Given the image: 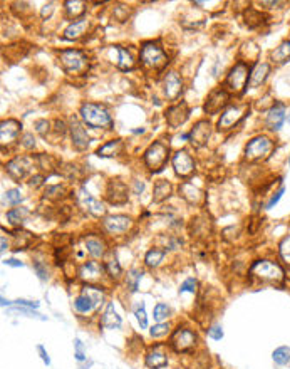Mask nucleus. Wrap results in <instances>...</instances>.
<instances>
[{
    "instance_id": "obj_5",
    "label": "nucleus",
    "mask_w": 290,
    "mask_h": 369,
    "mask_svg": "<svg viewBox=\"0 0 290 369\" xmlns=\"http://www.w3.org/2000/svg\"><path fill=\"white\" fill-rule=\"evenodd\" d=\"M61 64L67 74H82L87 69V57L77 49L61 50Z\"/></svg>"
},
{
    "instance_id": "obj_51",
    "label": "nucleus",
    "mask_w": 290,
    "mask_h": 369,
    "mask_svg": "<svg viewBox=\"0 0 290 369\" xmlns=\"http://www.w3.org/2000/svg\"><path fill=\"white\" fill-rule=\"evenodd\" d=\"M42 183H44V177H42V175H34V177L30 178V182H29V184H30L32 188H39Z\"/></svg>"
},
{
    "instance_id": "obj_40",
    "label": "nucleus",
    "mask_w": 290,
    "mask_h": 369,
    "mask_svg": "<svg viewBox=\"0 0 290 369\" xmlns=\"http://www.w3.org/2000/svg\"><path fill=\"white\" fill-rule=\"evenodd\" d=\"M169 314H171V309H169L168 304L159 302V304H156V306H154V311H153L154 321L163 322L164 319H168V317H169Z\"/></svg>"
},
{
    "instance_id": "obj_4",
    "label": "nucleus",
    "mask_w": 290,
    "mask_h": 369,
    "mask_svg": "<svg viewBox=\"0 0 290 369\" xmlns=\"http://www.w3.org/2000/svg\"><path fill=\"white\" fill-rule=\"evenodd\" d=\"M252 275H255L257 279L264 280V282H275L280 284L284 280V270L280 269L277 264L269 260H259L252 265Z\"/></svg>"
},
{
    "instance_id": "obj_46",
    "label": "nucleus",
    "mask_w": 290,
    "mask_h": 369,
    "mask_svg": "<svg viewBox=\"0 0 290 369\" xmlns=\"http://www.w3.org/2000/svg\"><path fill=\"white\" fill-rule=\"evenodd\" d=\"M208 336L211 339H215V341H220L223 338V329H222V326L220 324H215V326H211L210 329H208Z\"/></svg>"
},
{
    "instance_id": "obj_29",
    "label": "nucleus",
    "mask_w": 290,
    "mask_h": 369,
    "mask_svg": "<svg viewBox=\"0 0 290 369\" xmlns=\"http://www.w3.org/2000/svg\"><path fill=\"white\" fill-rule=\"evenodd\" d=\"M171 183H168L166 180H159L154 184V201H163L171 195Z\"/></svg>"
},
{
    "instance_id": "obj_18",
    "label": "nucleus",
    "mask_w": 290,
    "mask_h": 369,
    "mask_svg": "<svg viewBox=\"0 0 290 369\" xmlns=\"http://www.w3.org/2000/svg\"><path fill=\"white\" fill-rule=\"evenodd\" d=\"M243 118V109L238 108V106H230L222 113V118L218 121V129H230L233 128L240 119Z\"/></svg>"
},
{
    "instance_id": "obj_2",
    "label": "nucleus",
    "mask_w": 290,
    "mask_h": 369,
    "mask_svg": "<svg viewBox=\"0 0 290 369\" xmlns=\"http://www.w3.org/2000/svg\"><path fill=\"white\" fill-rule=\"evenodd\" d=\"M168 156H169V146H166L161 141H154L145 151L143 160H145L146 166H148L151 172H161L168 163Z\"/></svg>"
},
{
    "instance_id": "obj_16",
    "label": "nucleus",
    "mask_w": 290,
    "mask_h": 369,
    "mask_svg": "<svg viewBox=\"0 0 290 369\" xmlns=\"http://www.w3.org/2000/svg\"><path fill=\"white\" fill-rule=\"evenodd\" d=\"M5 168L13 180H22L30 170V160L25 158V156H17V158L8 161Z\"/></svg>"
},
{
    "instance_id": "obj_14",
    "label": "nucleus",
    "mask_w": 290,
    "mask_h": 369,
    "mask_svg": "<svg viewBox=\"0 0 290 369\" xmlns=\"http://www.w3.org/2000/svg\"><path fill=\"white\" fill-rule=\"evenodd\" d=\"M163 87H164V96H166L169 101H176L183 91V81H181V77L178 76V72H174V71L168 72L166 77H164Z\"/></svg>"
},
{
    "instance_id": "obj_19",
    "label": "nucleus",
    "mask_w": 290,
    "mask_h": 369,
    "mask_svg": "<svg viewBox=\"0 0 290 369\" xmlns=\"http://www.w3.org/2000/svg\"><path fill=\"white\" fill-rule=\"evenodd\" d=\"M22 129V124L15 119H7V121H2L0 124V140H2V145L5 143H12L19 136Z\"/></svg>"
},
{
    "instance_id": "obj_17",
    "label": "nucleus",
    "mask_w": 290,
    "mask_h": 369,
    "mask_svg": "<svg viewBox=\"0 0 290 369\" xmlns=\"http://www.w3.org/2000/svg\"><path fill=\"white\" fill-rule=\"evenodd\" d=\"M285 121V108L282 103H277L270 108V111L267 113L265 118V126L270 129V131H279L282 128V124Z\"/></svg>"
},
{
    "instance_id": "obj_52",
    "label": "nucleus",
    "mask_w": 290,
    "mask_h": 369,
    "mask_svg": "<svg viewBox=\"0 0 290 369\" xmlns=\"http://www.w3.org/2000/svg\"><path fill=\"white\" fill-rule=\"evenodd\" d=\"M22 145H24L25 148H34V146H35L34 136H32L30 133H27V135H24V138H22Z\"/></svg>"
},
{
    "instance_id": "obj_42",
    "label": "nucleus",
    "mask_w": 290,
    "mask_h": 369,
    "mask_svg": "<svg viewBox=\"0 0 290 369\" xmlns=\"http://www.w3.org/2000/svg\"><path fill=\"white\" fill-rule=\"evenodd\" d=\"M169 331V326L166 324V322H158V324H154L153 327H151V336L153 338H161V336H166Z\"/></svg>"
},
{
    "instance_id": "obj_9",
    "label": "nucleus",
    "mask_w": 290,
    "mask_h": 369,
    "mask_svg": "<svg viewBox=\"0 0 290 369\" xmlns=\"http://www.w3.org/2000/svg\"><path fill=\"white\" fill-rule=\"evenodd\" d=\"M228 99H230L228 92L222 89V87L211 91L210 96L206 98V103H205V113H208V114L220 113V111L228 104Z\"/></svg>"
},
{
    "instance_id": "obj_8",
    "label": "nucleus",
    "mask_w": 290,
    "mask_h": 369,
    "mask_svg": "<svg viewBox=\"0 0 290 369\" xmlns=\"http://www.w3.org/2000/svg\"><path fill=\"white\" fill-rule=\"evenodd\" d=\"M196 344V334L186 327H178L171 336V346L178 353H188L195 348Z\"/></svg>"
},
{
    "instance_id": "obj_30",
    "label": "nucleus",
    "mask_w": 290,
    "mask_h": 369,
    "mask_svg": "<svg viewBox=\"0 0 290 369\" xmlns=\"http://www.w3.org/2000/svg\"><path fill=\"white\" fill-rule=\"evenodd\" d=\"M116 52L119 54V61H118V66L119 69H123V71H130V69H133V66H135V62H133V55L128 49L121 47V45H118Z\"/></svg>"
},
{
    "instance_id": "obj_7",
    "label": "nucleus",
    "mask_w": 290,
    "mask_h": 369,
    "mask_svg": "<svg viewBox=\"0 0 290 369\" xmlns=\"http://www.w3.org/2000/svg\"><path fill=\"white\" fill-rule=\"evenodd\" d=\"M274 148V143H272L270 138L267 136H257L253 138L252 141H248V145L245 146V158L247 160H262L264 156H267Z\"/></svg>"
},
{
    "instance_id": "obj_34",
    "label": "nucleus",
    "mask_w": 290,
    "mask_h": 369,
    "mask_svg": "<svg viewBox=\"0 0 290 369\" xmlns=\"http://www.w3.org/2000/svg\"><path fill=\"white\" fill-rule=\"evenodd\" d=\"M166 252L159 250V248H151V250L145 255V264L148 267H158L161 262H163Z\"/></svg>"
},
{
    "instance_id": "obj_55",
    "label": "nucleus",
    "mask_w": 290,
    "mask_h": 369,
    "mask_svg": "<svg viewBox=\"0 0 290 369\" xmlns=\"http://www.w3.org/2000/svg\"><path fill=\"white\" fill-rule=\"evenodd\" d=\"M54 12V3H47V5H44V8H42V18H45V17H50V13Z\"/></svg>"
},
{
    "instance_id": "obj_12",
    "label": "nucleus",
    "mask_w": 290,
    "mask_h": 369,
    "mask_svg": "<svg viewBox=\"0 0 290 369\" xmlns=\"http://www.w3.org/2000/svg\"><path fill=\"white\" fill-rule=\"evenodd\" d=\"M106 198L111 205H124L128 201V188L126 184L119 180H113L108 184V190H106Z\"/></svg>"
},
{
    "instance_id": "obj_31",
    "label": "nucleus",
    "mask_w": 290,
    "mask_h": 369,
    "mask_svg": "<svg viewBox=\"0 0 290 369\" xmlns=\"http://www.w3.org/2000/svg\"><path fill=\"white\" fill-rule=\"evenodd\" d=\"M74 307L77 312L81 314H87V312H93L96 309V304L91 301V297H87L86 294H81L79 297L74 301Z\"/></svg>"
},
{
    "instance_id": "obj_54",
    "label": "nucleus",
    "mask_w": 290,
    "mask_h": 369,
    "mask_svg": "<svg viewBox=\"0 0 290 369\" xmlns=\"http://www.w3.org/2000/svg\"><path fill=\"white\" fill-rule=\"evenodd\" d=\"M37 351L40 353V358H42V361L49 366V364H50V358H49V354H47V351H45V348H44L42 344H39L37 346Z\"/></svg>"
},
{
    "instance_id": "obj_44",
    "label": "nucleus",
    "mask_w": 290,
    "mask_h": 369,
    "mask_svg": "<svg viewBox=\"0 0 290 369\" xmlns=\"http://www.w3.org/2000/svg\"><path fill=\"white\" fill-rule=\"evenodd\" d=\"M106 270H108V274L111 275V277H114V279H118V277L121 275V267H119L116 258H113L111 262H108V265H106Z\"/></svg>"
},
{
    "instance_id": "obj_24",
    "label": "nucleus",
    "mask_w": 290,
    "mask_h": 369,
    "mask_svg": "<svg viewBox=\"0 0 290 369\" xmlns=\"http://www.w3.org/2000/svg\"><path fill=\"white\" fill-rule=\"evenodd\" d=\"M101 324H103L106 329H118V327H121L123 319H121V316H118L116 311H114L113 304H108L103 317H101Z\"/></svg>"
},
{
    "instance_id": "obj_21",
    "label": "nucleus",
    "mask_w": 290,
    "mask_h": 369,
    "mask_svg": "<svg viewBox=\"0 0 290 369\" xmlns=\"http://www.w3.org/2000/svg\"><path fill=\"white\" fill-rule=\"evenodd\" d=\"M270 72V66L267 62H260L257 64L255 67L252 69L250 72V79H248V86L250 87H259L265 82V79L269 77Z\"/></svg>"
},
{
    "instance_id": "obj_1",
    "label": "nucleus",
    "mask_w": 290,
    "mask_h": 369,
    "mask_svg": "<svg viewBox=\"0 0 290 369\" xmlns=\"http://www.w3.org/2000/svg\"><path fill=\"white\" fill-rule=\"evenodd\" d=\"M79 114H81L82 123L87 124L89 128L109 129L113 126L111 114L108 113V109H106L104 106H99L94 103H84L81 106Z\"/></svg>"
},
{
    "instance_id": "obj_41",
    "label": "nucleus",
    "mask_w": 290,
    "mask_h": 369,
    "mask_svg": "<svg viewBox=\"0 0 290 369\" xmlns=\"http://www.w3.org/2000/svg\"><path fill=\"white\" fill-rule=\"evenodd\" d=\"M3 200H5L8 205H19V203L24 200V196H22L20 190H8Z\"/></svg>"
},
{
    "instance_id": "obj_25",
    "label": "nucleus",
    "mask_w": 290,
    "mask_h": 369,
    "mask_svg": "<svg viewBox=\"0 0 290 369\" xmlns=\"http://www.w3.org/2000/svg\"><path fill=\"white\" fill-rule=\"evenodd\" d=\"M123 150V141L121 140H111L108 143H104L103 146L98 148V151H96V155L99 156V158H113V156L119 155V151Z\"/></svg>"
},
{
    "instance_id": "obj_38",
    "label": "nucleus",
    "mask_w": 290,
    "mask_h": 369,
    "mask_svg": "<svg viewBox=\"0 0 290 369\" xmlns=\"http://www.w3.org/2000/svg\"><path fill=\"white\" fill-rule=\"evenodd\" d=\"M133 312H135L136 316V321L138 324H140L141 329H146L148 327V316H146V309H145V302H140L136 304L135 309H133Z\"/></svg>"
},
{
    "instance_id": "obj_53",
    "label": "nucleus",
    "mask_w": 290,
    "mask_h": 369,
    "mask_svg": "<svg viewBox=\"0 0 290 369\" xmlns=\"http://www.w3.org/2000/svg\"><path fill=\"white\" fill-rule=\"evenodd\" d=\"M35 128H37V131L40 133V135H45V131H49V121L40 119V121L35 123Z\"/></svg>"
},
{
    "instance_id": "obj_60",
    "label": "nucleus",
    "mask_w": 290,
    "mask_h": 369,
    "mask_svg": "<svg viewBox=\"0 0 290 369\" xmlns=\"http://www.w3.org/2000/svg\"><path fill=\"white\" fill-rule=\"evenodd\" d=\"M289 124H290V114H289Z\"/></svg>"
},
{
    "instance_id": "obj_32",
    "label": "nucleus",
    "mask_w": 290,
    "mask_h": 369,
    "mask_svg": "<svg viewBox=\"0 0 290 369\" xmlns=\"http://www.w3.org/2000/svg\"><path fill=\"white\" fill-rule=\"evenodd\" d=\"M64 5H66V13L71 18L81 17L82 13H84V10H86L84 2H79V0H67Z\"/></svg>"
},
{
    "instance_id": "obj_48",
    "label": "nucleus",
    "mask_w": 290,
    "mask_h": 369,
    "mask_svg": "<svg viewBox=\"0 0 290 369\" xmlns=\"http://www.w3.org/2000/svg\"><path fill=\"white\" fill-rule=\"evenodd\" d=\"M34 270H35V274L39 275V279L40 280H47V269L42 265V262H34Z\"/></svg>"
},
{
    "instance_id": "obj_58",
    "label": "nucleus",
    "mask_w": 290,
    "mask_h": 369,
    "mask_svg": "<svg viewBox=\"0 0 290 369\" xmlns=\"http://www.w3.org/2000/svg\"><path fill=\"white\" fill-rule=\"evenodd\" d=\"M0 243H2V248H0V252H2V253H5V250H8V243H7L5 237H2V238H0Z\"/></svg>"
},
{
    "instance_id": "obj_45",
    "label": "nucleus",
    "mask_w": 290,
    "mask_h": 369,
    "mask_svg": "<svg viewBox=\"0 0 290 369\" xmlns=\"http://www.w3.org/2000/svg\"><path fill=\"white\" fill-rule=\"evenodd\" d=\"M280 255H282L285 260H290V235L284 238V242L280 243Z\"/></svg>"
},
{
    "instance_id": "obj_39",
    "label": "nucleus",
    "mask_w": 290,
    "mask_h": 369,
    "mask_svg": "<svg viewBox=\"0 0 290 369\" xmlns=\"http://www.w3.org/2000/svg\"><path fill=\"white\" fill-rule=\"evenodd\" d=\"M143 277V272L138 270V269H133L128 272V277H126V284H128V289L131 290V292H136L138 290V284H140Z\"/></svg>"
},
{
    "instance_id": "obj_35",
    "label": "nucleus",
    "mask_w": 290,
    "mask_h": 369,
    "mask_svg": "<svg viewBox=\"0 0 290 369\" xmlns=\"http://www.w3.org/2000/svg\"><path fill=\"white\" fill-rule=\"evenodd\" d=\"M82 294H86L87 297H91V301L96 304V307L101 306L104 301V294L103 290L99 287H93V285H84V289H82Z\"/></svg>"
},
{
    "instance_id": "obj_37",
    "label": "nucleus",
    "mask_w": 290,
    "mask_h": 369,
    "mask_svg": "<svg viewBox=\"0 0 290 369\" xmlns=\"http://www.w3.org/2000/svg\"><path fill=\"white\" fill-rule=\"evenodd\" d=\"M272 358H274V361L277 364H280V366L289 364L290 363V348H287V346H280V348H277L274 351Z\"/></svg>"
},
{
    "instance_id": "obj_15",
    "label": "nucleus",
    "mask_w": 290,
    "mask_h": 369,
    "mask_svg": "<svg viewBox=\"0 0 290 369\" xmlns=\"http://www.w3.org/2000/svg\"><path fill=\"white\" fill-rule=\"evenodd\" d=\"M71 136H72V145H74L76 150L84 151L89 146V136H87L86 129L82 128V124L77 121L76 118L71 119Z\"/></svg>"
},
{
    "instance_id": "obj_26",
    "label": "nucleus",
    "mask_w": 290,
    "mask_h": 369,
    "mask_svg": "<svg viewBox=\"0 0 290 369\" xmlns=\"http://www.w3.org/2000/svg\"><path fill=\"white\" fill-rule=\"evenodd\" d=\"M168 364V358L164 353H161L159 349H153L146 354V366H149L151 369H161Z\"/></svg>"
},
{
    "instance_id": "obj_33",
    "label": "nucleus",
    "mask_w": 290,
    "mask_h": 369,
    "mask_svg": "<svg viewBox=\"0 0 290 369\" xmlns=\"http://www.w3.org/2000/svg\"><path fill=\"white\" fill-rule=\"evenodd\" d=\"M86 248L94 258H99L104 255V243L98 238H93V237L86 238Z\"/></svg>"
},
{
    "instance_id": "obj_43",
    "label": "nucleus",
    "mask_w": 290,
    "mask_h": 369,
    "mask_svg": "<svg viewBox=\"0 0 290 369\" xmlns=\"http://www.w3.org/2000/svg\"><path fill=\"white\" fill-rule=\"evenodd\" d=\"M196 287H198L196 279H186L185 282L181 284V287H179V294H183V292H191V294H195V292H196Z\"/></svg>"
},
{
    "instance_id": "obj_3",
    "label": "nucleus",
    "mask_w": 290,
    "mask_h": 369,
    "mask_svg": "<svg viewBox=\"0 0 290 369\" xmlns=\"http://www.w3.org/2000/svg\"><path fill=\"white\" fill-rule=\"evenodd\" d=\"M140 61L145 67H151V69H161L166 66L168 57L164 54V50L159 47L158 44L154 42H145L141 45V52H140Z\"/></svg>"
},
{
    "instance_id": "obj_13",
    "label": "nucleus",
    "mask_w": 290,
    "mask_h": 369,
    "mask_svg": "<svg viewBox=\"0 0 290 369\" xmlns=\"http://www.w3.org/2000/svg\"><path fill=\"white\" fill-rule=\"evenodd\" d=\"M166 123L171 128H179L181 124H185V121L190 116V108L185 103H179L171 106L169 109H166Z\"/></svg>"
},
{
    "instance_id": "obj_57",
    "label": "nucleus",
    "mask_w": 290,
    "mask_h": 369,
    "mask_svg": "<svg viewBox=\"0 0 290 369\" xmlns=\"http://www.w3.org/2000/svg\"><path fill=\"white\" fill-rule=\"evenodd\" d=\"M143 190H145V183H143V182H136L135 183V193H136V195H140Z\"/></svg>"
},
{
    "instance_id": "obj_47",
    "label": "nucleus",
    "mask_w": 290,
    "mask_h": 369,
    "mask_svg": "<svg viewBox=\"0 0 290 369\" xmlns=\"http://www.w3.org/2000/svg\"><path fill=\"white\" fill-rule=\"evenodd\" d=\"M74 346H76V359L77 361H84L86 359L84 344L81 343V339H74Z\"/></svg>"
},
{
    "instance_id": "obj_10",
    "label": "nucleus",
    "mask_w": 290,
    "mask_h": 369,
    "mask_svg": "<svg viewBox=\"0 0 290 369\" xmlns=\"http://www.w3.org/2000/svg\"><path fill=\"white\" fill-rule=\"evenodd\" d=\"M210 135H211V124L210 121L203 119V121H198L195 126H193L190 135H188V140H190L193 146L201 148L210 140Z\"/></svg>"
},
{
    "instance_id": "obj_28",
    "label": "nucleus",
    "mask_w": 290,
    "mask_h": 369,
    "mask_svg": "<svg viewBox=\"0 0 290 369\" xmlns=\"http://www.w3.org/2000/svg\"><path fill=\"white\" fill-rule=\"evenodd\" d=\"M101 272H103V267H101L98 262H86L84 265L81 267V277L86 280H94L98 279L101 275Z\"/></svg>"
},
{
    "instance_id": "obj_61",
    "label": "nucleus",
    "mask_w": 290,
    "mask_h": 369,
    "mask_svg": "<svg viewBox=\"0 0 290 369\" xmlns=\"http://www.w3.org/2000/svg\"><path fill=\"white\" fill-rule=\"evenodd\" d=\"M289 165H290V156H289Z\"/></svg>"
},
{
    "instance_id": "obj_22",
    "label": "nucleus",
    "mask_w": 290,
    "mask_h": 369,
    "mask_svg": "<svg viewBox=\"0 0 290 369\" xmlns=\"http://www.w3.org/2000/svg\"><path fill=\"white\" fill-rule=\"evenodd\" d=\"M87 27H89V22H87L86 18H77V20H74L66 30H64V39L66 40H77L79 37L86 34Z\"/></svg>"
},
{
    "instance_id": "obj_23",
    "label": "nucleus",
    "mask_w": 290,
    "mask_h": 369,
    "mask_svg": "<svg viewBox=\"0 0 290 369\" xmlns=\"http://www.w3.org/2000/svg\"><path fill=\"white\" fill-rule=\"evenodd\" d=\"M81 201L84 203L86 205V208H87V211H89L91 215H94V216H103L104 213H106V208L103 206V203L101 201H98L96 198H93L89 195V193H86V190L82 188L81 190Z\"/></svg>"
},
{
    "instance_id": "obj_11",
    "label": "nucleus",
    "mask_w": 290,
    "mask_h": 369,
    "mask_svg": "<svg viewBox=\"0 0 290 369\" xmlns=\"http://www.w3.org/2000/svg\"><path fill=\"white\" fill-rule=\"evenodd\" d=\"M173 168L178 177L185 178L188 175L193 173V170H195V161H193L191 156L188 155V151L179 150L178 153H174L173 156Z\"/></svg>"
},
{
    "instance_id": "obj_36",
    "label": "nucleus",
    "mask_w": 290,
    "mask_h": 369,
    "mask_svg": "<svg viewBox=\"0 0 290 369\" xmlns=\"http://www.w3.org/2000/svg\"><path fill=\"white\" fill-rule=\"evenodd\" d=\"M27 216H29V210L27 208H13L10 211H7V220L10 221L12 225H20Z\"/></svg>"
},
{
    "instance_id": "obj_6",
    "label": "nucleus",
    "mask_w": 290,
    "mask_h": 369,
    "mask_svg": "<svg viewBox=\"0 0 290 369\" xmlns=\"http://www.w3.org/2000/svg\"><path fill=\"white\" fill-rule=\"evenodd\" d=\"M250 71L245 62H237L232 67V71L227 76V86L235 92H245L248 87V79H250Z\"/></svg>"
},
{
    "instance_id": "obj_56",
    "label": "nucleus",
    "mask_w": 290,
    "mask_h": 369,
    "mask_svg": "<svg viewBox=\"0 0 290 369\" xmlns=\"http://www.w3.org/2000/svg\"><path fill=\"white\" fill-rule=\"evenodd\" d=\"M5 265H10V267H24L20 260H15V258H7L5 262H3Z\"/></svg>"
},
{
    "instance_id": "obj_27",
    "label": "nucleus",
    "mask_w": 290,
    "mask_h": 369,
    "mask_svg": "<svg viewBox=\"0 0 290 369\" xmlns=\"http://www.w3.org/2000/svg\"><path fill=\"white\" fill-rule=\"evenodd\" d=\"M270 57H272V61L277 62V64L287 62L290 59V40H284V42L280 44L277 49L272 50Z\"/></svg>"
},
{
    "instance_id": "obj_20",
    "label": "nucleus",
    "mask_w": 290,
    "mask_h": 369,
    "mask_svg": "<svg viewBox=\"0 0 290 369\" xmlns=\"http://www.w3.org/2000/svg\"><path fill=\"white\" fill-rule=\"evenodd\" d=\"M131 227V218L124 215H113L104 220V228L111 233H123Z\"/></svg>"
},
{
    "instance_id": "obj_59",
    "label": "nucleus",
    "mask_w": 290,
    "mask_h": 369,
    "mask_svg": "<svg viewBox=\"0 0 290 369\" xmlns=\"http://www.w3.org/2000/svg\"><path fill=\"white\" fill-rule=\"evenodd\" d=\"M10 304H12L10 301H7L5 297H2V306H3V307H5V306H10Z\"/></svg>"
},
{
    "instance_id": "obj_49",
    "label": "nucleus",
    "mask_w": 290,
    "mask_h": 369,
    "mask_svg": "<svg viewBox=\"0 0 290 369\" xmlns=\"http://www.w3.org/2000/svg\"><path fill=\"white\" fill-rule=\"evenodd\" d=\"M284 191H285V188H284V186H280V190H279L277 193H275L274 196L270 198V201H269V203H267V208H274V206L280 201V198H282Z\"/></svg>"
},
{
    "instance_id": "obj_50",
    "label": "nucleus",
    "mask_w": 290,
    "mask_h": 369,
    "mask_svg": "<svg viewBox=\"0 0 290 369\" xmlns=\"http://www.w3.org/2000/svg\"><path fill=\"white\" fill-rule=\"evenodd\" d=\"M15 306H22V307H29V309H37L39 307V302L35 301H27V299H17V301H13Z\"/></svg>"
}]
</instances>
